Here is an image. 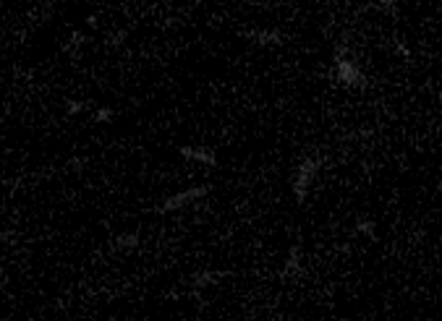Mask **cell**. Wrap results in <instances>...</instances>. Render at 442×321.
Masks as SVG:
<instances>
[{
    "label": "cell",
    "instance_id": "8fae6325",
    "mask_svg": "<svg viewBox=\"0 0 442 321\" xmlns=\"http://www.w3.org/2000/svg\"><path fill=\"white\" fill-rule=\"evenodd\" d=\"M84 110H89V102H81V99H65V115L76 118V115H81Z\"/></svg>",
    "mask_w": 442,
    "mask_h": 321
},
{
    "label": "cell",
    "instance_id": "5b68a950",
    "mask_svg": "<svg viewBox=\"0 0 442 321\" xmlns=\"http://www.w3.org/2000/svg\"><path fill=\"white\" fill-rule=\"evenodd\" d=\"M244 40H248V42H254L257 47H281L285 40H283V32H278V29H251V32L244 34Z\"/></svg>",
    "mask_w": 442,
    "mask_h": 321
},
{
    "label": "cell",
    "instance_id": "ba28073f",
    "mask_svg": "<svg viewBox=\"0 0 442 321\" xmlns=\"http://www.w3.org/2000/svg\"><path fill=\"white\" fill-rule=\"evenodd\" d=\"M141 243V236L139 233H118V236H113V240H110V248L113 251H118V254H129V251H134V248H139Z\"/></svg>",
    "mask_w": 442,
    "mask_h": 321
},
{
    "label": "cell",
    "instance_id": "30bf717a",
    "mask_svg": "<svg viewBox=\"0 0 442 321\" xmlns=\"http://www.w3.org/2000/svg\"><path fill=\"white\" fill-rule=\"evenodd\" d=\"M354 230H356L358 236L372 238V240L377 238V225H374L372 220H364V217H361V220H356V225H354Z\"/></svg>",
    "mask_w": 442,
    "mask_h": 321
},
{
    "label": "cell",
    "instance_id": "9c48e42d",
    "mask_svg": "<svg viewBox=\"0 0 442 321\" xmlns=\"http://www.w3.org/2000/svg\"><path fill=\"white\" fill-rule=\"evenodd\" d=\"M84 44H86V34L84 32H71V34H68V40L63 42V53L74 55V53H79Z\"/></svg>",
    "mask_w": 442,
    "mask_h": 321
},
{
    "label": "cell",
    "instance_id": "8992f818",
    "mask_svg": "<svg viewBox=\"0 0 442 321\" xmlns=\"http://www.w3.org/2000/svg\"><path fill=\"white\" fill-rule=\"evenodd\" d=\"M301 274H303L301 248H299V246H291V248H288V256H285V261H283L281 277H283V279H293V277H301Z\"/></svg>",
    "mask_w": 442,
    "mask_h": 321
},
{
    "label": "cell",
    "instance_id": "277c9868",
    "mask_svg": "<svg viewBox=\"0 0 442 321\" xmlns=\"http://www.w3.org/2000/svg\"><path fill=\"white\" fill-rule=\"evenodd\" d=\"M178 154L189 162H196V165L217 167V154L210 147H202V144H184V147H178Z\"/></svg>",
    "mask_w": 442,
    "mask_h": 321
},
{
    "label": "cell",
    "instance_id": "7a4b0ae2",
    "mask_svg": "<svg viewBox=\"0 0 442 321\" xmlns=\"http://www.w3.org/2000/svg\"><path fill=\"white\" fill-rule=\"evenodd\" d=\"M322 170V157L319 154H306L301 162H299V167L293 172V181H291V188H293V196H296V201L303 204L306 201V196L312 191L314 181H317V175Z\"/></svg>",
    "mask_w": 442,
    "mask_h": 321
},
{
    "label": "cell",
    "instance_id": "7c38bea8",
    "mask_svg": "<svg viewBox=\"0 0 442 321\" xmlns=\"http://www.w3.org/2000/svg\"><path fill=\"white\" fill-rule=\"evenodd\" d=\"M113 118H116L113 107H97V110H95V115H92V120H95V123H110Z\"/></svg>",
    "mask_w": 442,
    "mask_h": 321
},
{
    "label": "cell",
    "instance_id": "4fadbf2b",
    "mask_svg": "<svg viewBox=\"0 0 442 321\" xmlns=\"http://www.w3.org/2000/svg\"><path fill=\"white\" fill-rule=\"evenodd\" d=\"M379 8H385L388 13H395L398 11V0H374Z\"/></svg>",
    "mask_w": 442,
    "mask_h": 321
},
{
    "label": "cell",
    "instance_id": "3957f363",
    "mask_svg": "<svg viewBox=\"0 0 442 321\" xmlns=\"http://www.w3.org/2000/svg\"><path fill=\"white\" fill-rule=\"evenodd\" d=\"M210 186H191V188H186V191H178V193H171V196H165L160 204H157V212L160 214H171V212H181L184 206H191V204L202 201L205 196H210Z\"/></svg>",
    "mask_w": 442,
    "mask_h": 321
},
{
    "label": "cell",
    "instance_id": "52a82bcc",
    "mask_svg": "<svg viewBox=\"0 0 442 321\" xmlns=\"http://www.w3.org/2000/svg\"><path fill=\"white\" fill-rule=\"evenodd\" d=\"M226 277L228 272H223V269H205V272H196L191 277V285H194V293H202L205 288H212V285H217L220 279Z\"/></svg>",
    "mask_w": 442,
    "mask_h": 321
},
{
    "label": "cell",
    "instance_id": "6da1fadb",
    "mask_svg": "<svg viewBox=\"0 0 442 321\" xmlns=\"http://www.w3.org/2000/svg\"><path fill=\"white\" fill-rule=\"evenodd\" d=\"M333 74L335 81L343 89H367V74L361 71V65L356 63V58L351 55L348 47H335L333 55Z\"/></svg>",
    "mask_w": 442,
    "mask_h": 321
}]
</instances>
